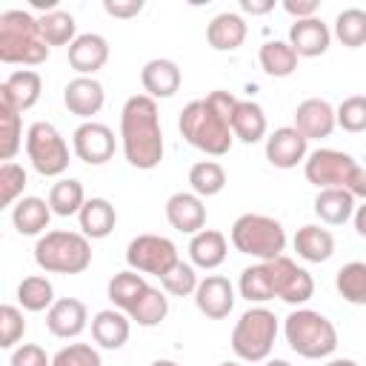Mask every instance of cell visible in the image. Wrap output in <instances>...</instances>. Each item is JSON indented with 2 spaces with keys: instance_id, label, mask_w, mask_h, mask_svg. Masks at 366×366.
Listing matches in <instances>:
<instances>
[{
  "instance_id": "obj_1",
  "label": "cell",
  "mask_w": 366,
  "mask_h": 366,
  "mask_svg": "<svg viewBox=\"0 0 366 366\" xmlns=\"http://www.w3.org/2000/svg\"><path fill=\"white\" fill-rule=\"evenodd\" d=\"M237 103L240 100L223 89H214L203 100L186 103L177 117V129L183 140L209 157H223L234 143L232 117H234Z\"/></svg>"
},
{
  "instance_id": "obj_2",
  "label": "cell",
  "mask_w": 366,
  "mask_h": 366,
  "mask_svg": "<svg viewBox=\"0 0 366 366\" xmlns=\"http://www.w3.org/2000/svg\"><path fill=\"white\" fill-rule=\"evenodd\" d=\"M120 143L129 166L140 172H152L160 166L166 143L160 129L157 100L149 94H132L120 109Z\"/></svg>"
},
{
  "instance_id": "obj_3",
  "label": "cell",
  "mask_w": 366,
  "mask_h": 366,
  "mask_svg": "<svg viewBox=\"0 0 366 366\" xmlns=\"http://www.w3.org/2000/svg\"><path fill=\"white\" fill-rule=\"evenodd\" d=\"M49 43L40 31V17L23 9L0 14V60L6 66H40L49 60Z\"/></svg>"
},
{
  "instance_id": "obj_4",
  "label": "cell",
  "mask_w": 366,
  "mask_h": 366,
  "mask_svg": "<svg viewBox=\"0 0 366 366\" xmlns=\"http://www.w3.org/2000/svg\"><path fill=\"white\" fill-rule=\"evenodd\" d=\"M283 335L286 343L295 355L306 357V360H323L337 349V329L335 323L306 306H297L286 315L283 320Z\"/></svg>"
},
{
  "instance_id": "obj_5",
  "label": "cell",
  "mask_w": 366,
  "mask_h": 366,
  "mask_svg": "<svg viewBox=\"0 0 366 366\" xmlns=\"http://www.w3.org/2000/svg\"><path fill=\"white\" fill-rule=\"evenodd\" d=\"M34 263L46 274H80L92 266V240L83 232H46L34 243Z\"/></svg>"
},
{
  "instance_id": "obj_6",
  "label": "cell",
  "mask_w": 366,
  "mask_h": 366,
  "mask_svg": "<svg viewBox=\"0 0 366 366\" xmlns=\"http://www.w3.org/2000/svg\"><path fill=\"white\" fill-rule=\"evenodd\" d=\"M229 240L240 254L254 257L257 263L274 260L283 254L286 249V229L280 220L260 214V212H246L240 214L232 229H229Z\"/></svg>"
},
{
  "instance_id": "obj_7",
  "label": "cell",
  "mask_w": 366,
  "mask_h": 366,
  "mask_svg": "<svg viewBox=\"0 0 366 366\" xmlns=\"http://www.w3.org/2000/svg\"><path fill=\"white\" fill-rule=\"evenodd\" d=\"M277 332H280V323L274 312L266 306H252L237 317L232 329V352L243 363H263L274 349Z\"/></svg>"
},
{
  "instance_id": "obj_8",
  "label": "cell",
  "mask_w": 366,
  "mask_h": 366,
  "mask_svg": "<svg viewBox=\"0 0 366 366\" xmlns=\"http://www.w3.org/2000/svg\"><path fill=\"white\" fill-rule=\"evenodd\" d=\"M26 154H29L34 172L43 174V177H60L69 169V143L46 120H37V123L29 126V132H26Z\"/></svg>"
},
{
  "instance_id": "obj_9",
  "label": "cell",
  "mask_w": 366,
  "mask_h": 366,
  "mask_svg": "<svg viewBox=\"0 0 366 366\" xmlns=\"http://www.w3.org/2000/svg\"><path fill=\"white\" fill-rule=\"evenodd\" d=\"M177 260H180L177 246L163 234H137L126 246V263L140 274L163 277Z\"/></svg>"
},
{
  "instance_id": "obj_10",
  "label": "cell",
  "mask_w": 366,
  "mask_h": 366,
  "mask_svg": "<svg viewBox=\"0 0 366 366\" xmlns=\"http://www.w3.org/2000/svg\"><path fill=\"white\" fill-rule=\"evenodd\" d=\"M355 169H357L355 157L340 149H315V152H309V157L303 163V174L312 186H317V192L320 189H346Z\"/></svg>"
},
{
  "instance_id": "obj_11",
  "label": "cell",
  "mask_w": 366,
  "mask_h": 366,
  "mask_svg": "<svg viewBox=\"0 0 366 366\" xmlns=\"http://www.w3.org/2000/svg\"><path fill=\"white\" fill-rule=\"evenodd\" d=\"M269 272H272V283H274V297H280L289 306H303L306 300H312L315 295V280L312 274L297 266L292 257L280 254L274 260H266Z\"/></svg>"
},
{
  "instance_id": "obj_12",
  "label": "cell",
  "mask_w": 366,
  "mask_h": 366,
  "mask_svg": "<svg viewBox=\"0 0 366 366\" xmlns=\"http://www.w3.org/2000/svg\"><path fill=\"white\" fill-rule=\"evenodd\" d=\"M71 149L86 166H103L114 157V132L106 123L86 120L71 134Z\"/></svg>"
},
{
  "instance_id": "obj_13",
  "label": "cell",
  "mask_w": 366,
  "mask_h": 366,
  "mask_svg": "<svg viewBox=\"0 0 366 366\" xmlns=\"http://www.w3.org/2000/svg\"><path fill=\"white\" fill-rule=\"evenodd\" d=\"M194 306L209 320H223L234 309V286L223 274H206L194 289Z\"/></svg>"
},
{
  "instance_id": "obj_14",
  "label": "cell",
  "mask_w": 366,
  "mask_h": 366,
  "mask_svg": "<svg viewBox=\"0 0 366 366\" xmlns=\"http://www.w3.org/2000/svg\"><path fill=\"white\" fill-rule=\"evenodd\" d=\"M309 157V140L295 126H280L266 137V160L274 169H295L297 163H306Z\"/></svg>"
},
{
  "instance_id": "obj_15",
  "label": "cell",
  "mask_w": 366,
  "mask_h": 366,
  "mask_svg": "<svg viewBox=\"0 0 366 366\" xmlns=\"http://www.w3.org/2000/svg\"><path fill=\"white\" fill-rule=\"evenodd\" d=\"M337 126L335 117V106L323 97H306L303 103H297L295 109V129L306 137V140H323L332 137Z\"/></svg>"
},
{
  "instance_id": "obj_16",
  "label": "cell",
  "mask_w": 366,
  "mask_h": 366,
  "mask_svg": "<svg viewBox=\"0 0 366 366\" xmlns=\"http://www.w3.org/2000/svg\"><path fill=\"white\" fill-rule=\"evenodd\" d=\"M43 94V77L34 69H17L0 83V103L17 114L29 112Z\"/></svg>"
},
{
  "instance_id": "obj_17",
  "label": "cell",
  "mask_w": 366,
  "mask_h": 366,
  "mask_svg": "<svg viewBox=\"0 0 366 366\" xmlns=\"http://www.w3.org/2000/svg\"><path fill=\"white\" fill-rule=\"evenodd\" d=\"M183 83V71L174 60L169 57H154L140 69V86L143 94H149L152 100H169L177 94Z\"/></svg>"
},
{
  "instance_id": "obj_18",
  "label": "cell",
  "mask_w": 366,
  "mask_h": 366,
  "mask_svg": "<svg viewBox=\"0 0 366 366\" xmlns=\"http://www.w3.org/2000/svg\"><path fill=\"white\" fill-rule=\"evenodd\" d=\"M109 60V40L97 31L77 34V40L69 46V66L77 71V77H94Z\"/></svg>"
},
{
  "instance_id": "obj_19",
  "label": "cell",
  "mask_w": 366,
  "mask_h": 366,
  "mask_svg": "<svg viewBox=\"0 0 366 366\" xmlns=\"http://www.w3.org/2000/svg\"><path fill=\"white\" fill-rule=\"evenodd\" d=\"M63 103L71 114H77L83 123L92 120L103 103H106V92H103V83L97 77H74L66 83L63 89Z\"/></svg>"
},
{
  "instance_id": "obj_20",
  "label": "cell",
  "mask_w": 366,
  "mask_h": 366,
  "mask_svg": "<svg viewBox=\"0 0 366 366\" xmlns=\"http://www.w3.org/2000/svg\"><path fill=\"white\" fill-rule=\"evenodd\" d=\"M166 220L172 229L183 232V234H197L206 226V206L203 197H197L194 192H174L166 200Z\"/></svg>"
},
{
  "instance_id": "obj_21",
  "label": "cell",
  "mask_w": 366,
  "mask_h": 366,
  "mask_svg": "<svg viewBox=\"0 0 366 366\" xmlns=\"http://www.w3.org/2000/svg\"><path fill=\"white\" fill-rule=\"evenodd\" d=\"M46 326L54 337H77L89 326V309L77 297H57L54 306L46 312Z\"/></svg>"
},
{
  "instance_id": "obj_22",
  "label": "cell",
  "mask_w": 366,
  "mask_h": 366,
  "mask_svg": "<svg viewBox=\"0 0 366 366\" xmlns=\"http://www.w3.org/2000/svg\"><path fill=\"white\" fill-rule=\"evenodd\" d=\"M289 46L297 51V57H320L329 51L332 43V29L320 20V17H309V20H295L289 26Z\"/></svg>"
},
{
  "instance_id": "obj_23",
  "label": "cell",
  "mask_w": 366,
  "mask_h": 366,
  "mask_svg": "<svg viewBox=\"0 0 366 366\" xmlns=\"http://www.w3.org/2000/svg\"><path fill=\"white\" fill-rule=\"evenodd\" d=\"M246 34H249V26H246L243 14H237V11H220L206 26V43L214 51H234V49H240Z\"/></svg>"
},
{
  "instance_id": "obj_24",
  "label": "cell",
  "mask_w": 366,
  "mask_h": 366,
  "mask_svg": "<svg viewBox=\"0 0 366 366\" xmlns=\"http://www.w3.org/2000/svg\"><path fill=\"white\" fill-rule=\"evenodd\" d=\"M132 335V317L120 309H100L92 317V337L100 349H123Z\"/></svg>"
},
{
  "instance_id": "obj_25",
  "label": "cell",
  "mask_w": 366,
  "mask_h": 366,
  "mask_svg": "<svg viewBox=\"0 0 366 366\" xmlns=\"http://www.w3.org/2000/svg\"><path fill=\"white\" fill-rule=\"evenodd\" d=\"M226 254H229V240L217 229H203L189 240V260L194 269L212 272L226 260Z\"/></svg>"
},
{
  "instance_id": "obj_26",
  "label": "cell",
  "mask_w": 366,
  "mask_h": 366,
  "mask_svg": "<svg viewBox=\"0 0 366 366\" xmlns=\"http://www.w3.org/2000/svg\"><path fill=\"white\" fill-rule=\"evenodd\" d=\"M51 214H54V212H51L49 200L34 197V194L20 197V200L11 206V223H14V229H17L20 234H26V237L43 234V232L49 229Z\"/></svg>"
},
{
  "instance_id": "obj_27",
  "label": "cell",
  "mask_w": 366,
  "mask_h": 366,
  "mask_svg": "<svg viewBox=\"0 0 366 366\" xmlns=\"http://www.w3.org/2000/svg\"><path fill=\"white\" fill-rule=\"evenodd\" d=\"M266 132H269V120H266L263 106L254 103V100H240L237 109H234V117H232V134L240 143L252 146V143L266 140L269 137Z\"/></svg>"
},
{
  "instance_id": "obj_28",
  "label": "cell",
  "mask_w": 366,
  "mask_h": 366,
  "mask_svg": "<svg viewBox=\"0 0 366 366\" xmlns=\"http://www.w3.org/2000/svg\"><path fill=\"white\" fill-rule=\"evenodd\" d=\"M80 220V232L89 237V240H103L114 232L117 226V212L114 206L106 200V197H89L77 214Z\"/></svg>"
},
{
  "instance_id": "obj_29",
  "label": "cell",
  "mask_w": 366,
  "mask_h": 366,
  "mask_svg": "<svg viewBox=\"0 0 366 366\" xmlns=\"http://www.w3.org/2000/svg\"><path fill=\"white\" fill-rule=\"evenodd\" d=\"M292 246H295L300 260H306V263H326L335 254V234L329 229L306 223V226L297 229Z\"/></svg>"
},
{
  "instance_id": "obj_30",
  "label": "cell",
  "mask_w": 366,
  "mask_h": 366,
  "mask_svg": "<svg viewBox=\"0 0 366 366\" xmlns=\"http://www.w3.org/2000/svg\"><path fill=\"white\" fill-rule=\"evenodd\" d=\"M355 194L349 189H320L315 197V214L326 226H343L355 217Z\"/></svg>"
},
{
  "instance_id": "obj_31",
  "label": "cell",
  "mask_w": 366,
  "mask_h": 366,
  "mask_svg": "<svg viewBox=\"0 0 366 366\" xmlns=\"http://www.w3.org/2000/svg\"><path fill=\"white\" fill-rule=\"evenodd\" d=\"M237 292L243 300L249 303H266V300H274V283H272V272H269V263H252L240 272V280H237Z\"/></svg>"
},
{
  "instance_id": "obj_32",
  "label": "cell",
  "mask_w": 366,
  "mask_h": 366,
  "mask_svg": "<svg viewBox=\"0 0 366 366\" xmlns=\"http://www.w3.org/2000/svg\"><path fill=\"white\" fill-rule=\"evenodd\" d=\"M126 315H129L137 326H146V329L160 326V323L166 320V315H169V297H166L163 289L146 286L143 295L134 300V306H132Z\"/></svg>"
},
{
  "instance_id": "obj_33",
  "label": "cell",
  "mask_w": 366,
  "mask_h": 366,
  "mask_svg": "<svg viewBox=\"0 0 366 366\" xmlns=\"http://www.w3.org/2000/svg\"><path fill=\"white\" fill-rule=\"evenodd\" d=\"M257 57H260V69L269 77H289L297 69V51L289 46V40H266Z\"/></svg>"
},
{
  "instance_id": "obj_34",
  "label": "cell",
  "mask_w": 366,
  "mask_h": 366,
  "mask_svg": "<svg viewBox=\"0 0 366 366\" xmlns=\"http://www.w3.org/2000/svg\"><path fill=\"white\" fill-rule=\"evenodd\" d=\"M86 192H83V183L74 180V177H60L57 183H51L49 189V206L57 217H71V214H80L83 203H86Z\"/></svg>"
},
{
  "instance_id": "obj_35",
  "label": "cell",
  "mask_w": 366,
  "mask_h": 366,
  "mask_svg": "<svg viewBox=\"0 0 366 366\" xmlns=\"http://www.w3.org/2000/svg\"><path fill=\"white\" fill-rule=\"evenodd\" d=\"M54 300V286L46 274H29L17 283V303L26 312H49Z\"/></svg>"
},
{
  "instance_id": "obj_36",
  "label": "cell",
  "mask_w": 366,
  "mask_h": 366,
  "mask_svg": "<svg viewBox=\"0 0 366 366\" xmlns=\"http://www.w3.org/2000/svg\"><path fill=\"white\" fill-rule=\"evenodd\" d=\"M146 286H149V283H146V274H140V272H134V269H126V272H117V274L109 280L106 295H109V300L114 303V309L129 312V309L134 306V300L143 295Z\"/></svg>"
},
{
  "instance_id": "obj_37",
  "label": "cell",
  "mask_w": 366,
  "mask_h": 366,
  "mask_svg": "<svg viewBox=\"0 0 366 366\" xmlns=\"http://www.w3.org/2000/svg\"><path fill=\"white\" fill-rule=\"evenodd\" d=\"M335 289L346 303L366 306V263L363 260L343 263L335 274Z\"/></svg>"
},
{
  "instance_id": "obj_38",
  "label": "cell",
  "mask_w": 366,
  "mask_h": 366,
  "mask_svg": "<svg viewBox=\"0 0 366 366\" xmlns=\"http://www.w3.org/2000/svg\"><path fill=\"white\" fill-rule=\"evenodd\" d=\"M189 186L197 197H214L226 189V169L217 160H197L189 169Z\"/></svg>"
},
{
  "instance_id": "obj_39",
  "label": "cell",
  "mask_w": 366,
  "mask_h": 366,
  "mask_svg": "<svg viewBox=\"0 0 366 366\" xmlns=\"http://www.w3.org/2000/svg\"><path fill=\"white\" fill-rule=\"evenodd\" d=\"M332 34H335L346 49H360V46H366V11L357 9V6L337 11Z\"/></svg>"
},
{
  "instance_id": "obj_40",
  "label": "cell",
  "mask_w": 366,
  "mask_h": 366,
  "mask_svg": "<svg viewBox=\"0 0 366 366\" xmlns=\"http://www.w3.org/2000/svg\"><path fill=\"white\" fill-rule=\"evenodd\" d=\"M40 31H43V40L49 46H71L77 40V23L63 9L40 14Z\"/></svg>"
},
{
  "instance_id": "obj_41",
  "label": "cell",
  "mask_w": 366,
  "mask_h": 366,
  "mask_svg": "<svg viewBox=\"0 0 366 366\" xmlns=\"http://www.w3.org/2000/svg\"><path fill=\"white\" fill-rule=\"evenodd\" d=\"M23 146V120L14 109L0 103V160L11 163Z\"/></svg>"
},
{
  "instance_id": "obj_42",
  "label": "cell",
  "mask_w": 366,
  "mask_h": 366,
  "mask_svg": "<svg viewBox=\"0 0 366 366\" xmlns=\"http://www.w3.org/2000/svg\"><path fill=\"white\" fill-rule=\"evenodd\" d=\"M197 283H200V277H197L194 266L186 263V260H177V263L160 277V289H163L166 295H172V297H189V295H194Z\"/></svg>"
},
{
  "instance_id": "obj_43",
  "label": "cell",
  "mask_w": 366,
  "mask_h": 366,
  "mask_svg": "<svg viewBox=\"0 0 366 366\" xmlns=\"http://www.w3.org/2000/svg\"><path fill=\"white\" fill-rule=\"evenodd\" d=\"M335 117H337V126L343 132H352V134L366 132V94L343 97L340 106L335 109Z\"/></svg>"
},
{
  "instance_id": "obj_44",
  "label": "cell",
  "mask_w": 366,
  "mask_h": 366,
  "mask_svg": "<svg viewBox=\"0 0 366 366\" xmlns=\"http://www.w3.org/2000/svg\"><path fill=\"white\" fill-rule=\"evenodd\" d=\"M29 186V174L20 163H3L0 166V203L3 206H14L23 197V189Z\"/></svg>"
},
{
  "instance_id": "obj_45",
  "label": "cell",
  "mask_w": 366,
  "mask_h": 366,
  "mask_svg": "<svg viewBox=\"0 0 366 366\" xmlns=\"http://www.w3.org/2000/svg\"><path fill=\"white\" fill-rule=\"evenodd\" d=\"M51 366H103V357L92 343H69L51 357Z\"/></svg>"
},
{
  "instance_id": "obj_46",
  "label": "cell",
  "mask_w": 366,
  "mask_h": 366,
  "mask_svg": "<svg viewBox=\"0 0 366 366\" xmlns=\"http://www.w3.org/2000/svg\"><path fill=\"white\" fill-rule=\"evenodd\" d=\"M26 332V317L17 306L3 303L0 306V346L3 349H14V343L23 337Z\"/></svg>"
},
{
  "instance_id": "obj_47",
  "label": "cell",
  "mask_w": 366,
  "mask_h": 366,
  "mask_svg": "<svg viewBox=\"0 0 366 366\" xmlns=\"http://www.w3.org/2000/svg\"><path fill=\"white\" fill-rule=\"evenodd\" d=\"M9 366H51V357L46 355L43 346H37V343H23V346L11 349Z\"/></svg>"
},
{
  "instance_id": "obj_48",
  "label": "cell",
  "mask_w": 366,
  "mask_h": 366,
  "mask_svg": "<svg viewBox=\"0 0 366 366\" xmlns=\"http://www.w3.org/2000/svg\"><path fill=\"white\" fill-rule=\"evenodd\" d=\"M103 11L117 20H132L143 11V0H103Z\"/></svg>"
},
{
  "instance_id": "obj_49",
  "label": "cell",
  "mask_w": 366,
  "mask_h": 366,
  "mask_svg": "<svg viewBox=\"0 0 366 366\" xmlns=\"http://www.w3.org/2000/svg\"><path fill=\"white\" fill-rule=\"evenodd\" d=\"M317 9H320V3H317V0H283V11H286V14H292L295 20L317 17Z\"/></svg>"
},
{
  "instance_id": "obj_50",
  "label": "cell",
  "mask_w": 366,
  "mask_h": 366,
  "mask_svg": "<svg viewBox=\"0 0 366 366\" xmlns=\"http://www.w3.org/2000/svg\"><path fill=\"white\" fill-rule=\"evenodd\" d=\"M346 189L355 194V200L360 197V200L366 203V166H357V169H355V174H352V180H349Z\"/></svg>"
},
{
  "instance_id": "obj_51",
  "label": "cell",
  "mask_w": 366,
  "mask_h": 366,
  "mask_svg": "<svg viewBox=\"0 0 366 366\" xmlns=\"http://www.w3.org/2000/svg\"><path fill=\"white\" fill-rule=\"evenodd\" d=\"M272 9H274V0H240V11L243 14H252V17L269 14Z\"/></svg>"
},
{
  "instance_id": "obj_52",
  "label": "cell",
  "mask_w": 366,
  "mask_h": 366,
  "mask_svg": "<svg viewBox=\"0 0 366 366\" xmlns=\"http://www.w3.org/2000/svg\"><path fill=\"white\" fill-rule=\"evenodd\" d=\"M352 223H355V232H357L360 237H366V203L355 209V217H352Z\"/></svg>"
},
{
  "instance_id": "obj_53",
  "label": "cell",
  "mask_w": 366,
  "mask_h": 366,
  "mask_svg": "<svg viewBox=\"0 0 366 366\" xmlns=\"http://www.w3.org/2000/svg\"><path fill=\"white\" fill-rule=\"evenodd\" d=\"M31 6H34V9H43V14L57 11V0H31Z\"/></svg>"
},
{
  "instance_id": "obj_54",
  "label": "cell",
  "mask_w": 366,
  "mask_h": 366,
  "mask_svg": "<svg viewBox=\"0 0 366 366\" xmlns=\"http://www.w3.org/2000/svg\"><path fill=\"white\" fill-rule=\"evenodd\" d=\"M323 366H360V363L352 360V357H332V360H326Z\"/></svg>"
},
{
  "instance_id": "obj_55",
  "label": "cell",
  "mask_w": 366,
  "mask_h": 366,
  "mask_svg": "<svg viewBox=\"0 0 366 366\" xmlns=\"http://www.w3.org/2000/svg\"><path fill=\"white\" fill-rule=\"evenodd\" d=\"M263 366H292V363L283 357H269V360H263Z\"/></svg>"
},
{
  "instance_id": "obj_56",
  "label": "cell",
  "mask_w": 366,
  "mask_h": 366,
  "mask_svg": "<svg viewBox=\"0 0 366 366\" xmlns=\"http://www.w3.org/2000/svg\"><path fill=\"white\" fill-rule=\"evenodd\" d=\"M149 366H180V363H174V360H169V357H160V360H152Z\"/></svg>"
},
{
  "instance_id": "obj_57",
  "label": "cell",
  "mask_w": 366,
  "mask_h": 366,
  "mask_svg": "<svg viewBox=\"0 0 366 366\" xmlns=\"http://www.w3.org/2000/svg\"><path fill=\"white\" fill-rule=\"evenodd\" d=\"M220 366H243L240 360H226V363H220Z\"/></svg>"
}]
</instances>
